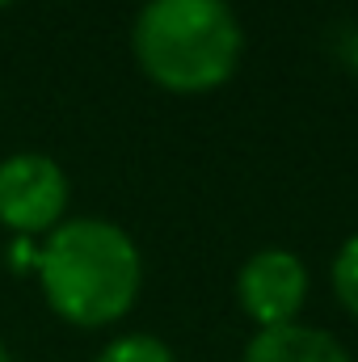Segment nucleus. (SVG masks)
Returning <instances> with one entry per match:
<instances>
[{
	"instance_id": "nucleus-1",
	"label": "nucleus",
	"mask_w": 358,
	"mask_h": 362,
	"mask_svg": "<svg viewBox=\"0 0 358 362\" xmlns=\"http://www.w3.org/2000/svg\"><path fill=\"white\" fill-rule=\"evenodd\" d=\"M139 249L105 219H68L38 253V282L55 316L81 329L114 325L139 295Z\"/></svg>"
},
{
	"instance_id": "nucleus-2",
	"label": "nucleus",
	"mask_w": 358,
	"mask_h": 362,
	"mask_svg": "<svg viewBox=\"0 0 358 362\" xmlns=\"http://www.w3.org/2000/svg\"><path fill=\"white\" fill-rule=\"evenodd\" d=\"M135 59L169 93L219 89L241 64V21L224 0H148L131 34Z\"/></svg>"
},
{
	"instance_id": "nucleus-3",
	"label": "nucleus",
	"mask_w": 358,
	"mask_h": 362,
	"mask_svg": "<svg viewBox=\"0 0 358 362\" xmlns=\"http://www.w3.org/2000/svg\"><path fill=\"white\" fill-rule=\"evenodd\" d=\"M68 211V177L51 156L17 152L0 165V223L34 236L59 228Z\"/></svg>"
},
{
	"instance_id": "nucleus-4",
	"label": "nucleus",
	"mask_w": 358,
	"mask_h": 362,
	"mask_svg": "<svg viewBox=\"0 0 358 362\" xmlns=\"http://www.w3.org/2000/svg\"><path fill=\"white\" fill-rule=\"evenodd\" d=\"M236 295H241V308L262 329L295 325V316L308 299V266L291 249H258L241 266Z\"/></svg>"
},
{
	"instance_id": "nucleus-5",
	"label": "nucleus",
	"mask_w": 358,
	"mask_h": 362,
	"mask_svg": "<svg viewBox=\"0 0 358 362\" xmlns=\"http://www.w3.org/2000/svg\"><path fill=\"white\" fill-rule=\"evenodd\" d=\"M241 362H354L337 337H329L325 329H308V325H278L262 329Z\"/></svg>"
},
{
	"instance_id": "nucleus-6",
	"label": "nucleus",
	"mask_w": 358,
	"mask_h": 362,
	"mask_svg": "<svg viewBox=\"0 0 358 362\" xmlns=\"http://www.w3.org/2000/svg\"><path fill=\"white\" fill-rule=\"evenodd\" d=\"M97 362H173V350L148 333H131V337L110 341Z\"/></svg>"
},
{
	"instance_id": "nucleus-7",
	"label": "nucleus",
	"mask_w": 358,
	"mask_h": 362,
	"mask_svg": "<svg viewBox=\"0 0 358 362\" xmlns=\"http://www.w3.org/2000/svg\"><path fill=\"white\" fill-rule=\"evenodd\" d=\"M333 291L342 299V308L358 320V236H350L333 262Z\"/></svg>"
},
{
	"instance_id": "nucleus-8",
	"label": "nucleus",
	"mask_w": 358,
	"mask_h": 362,
	"mask_svg": "<svg viewBox=\"0 0 358 362\" xmlns=\"http://www.w3.org/2000/svg\"><path fill=\"white\" fill-rule=\"evenodd\" d=\"M0 362H8V350H4V341H0Z\"/></svg>"
},
{
	"instance_id": "nucleus-9",
	"label": "nucleus",
	"mask_w": 358,
	"mask_h": 362,
	"mask_svg": "<svg viewBox=\"0 0 358 362\" xmlns=\"http://www.w3.org/2000/svg\"><path fill=\"white\" fill-rule=\"evenodd\" d=\"M0 4H8V0H0Z\"/></svg>"
}]
</instances>
